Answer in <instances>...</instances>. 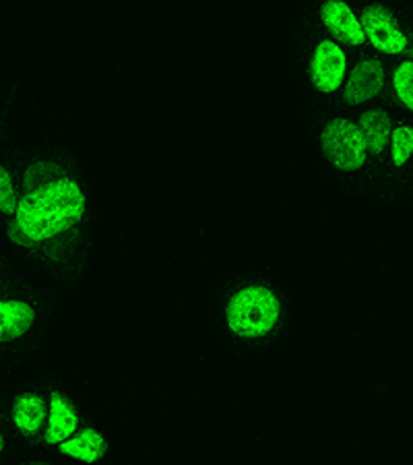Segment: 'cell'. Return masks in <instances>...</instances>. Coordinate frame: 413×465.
Here are the masks:
<instances>
[{"instance_id": "obj_2", "label": "cell", "mask_w": 413, "mask_h": 465, "mask_svg": "<svg viewBox=\"0 0 413 465\" xmlns=\"http://www.w3.org/2000/svg\"><path fill=\"white\" fill-rule=\"evenodd\" d=\"M281 304L273 290L265 286H248L230 298L225 321L231 331L246 340L269 335L280 322Z\"/></svg>"}, {"instance_id": "obj_10", "label": "cell", "mask_w": 413, "mask_h": 465, "mask_svg": "<svg viewBox=\"0 0 413 465\" xmlns=\"http://www.w3.org/2000/svg\"><path fill=\"white\" fill-rule=\"evenodd\" d=\"M35 319V311L21 300H0V340L25 335Z\"/></svg>"}, {"instance_id": "obj_5", "label": "cell", "mask_w": 413, "mask_h": 465, "mask_svg": "<svg viewBox=\"0 0 413 465\" xmlns=\"http://www.w3.org/2000/svg\"><path fill=\"white\" fill-rule=\"evenodd\" d=\"M362 27L366 40L385 54H401L408 48L405 34L395 24L393 15L382 6H368L362 13Z\"/></svg>"}, {"instance_id": "obj_16", "label": "cell", "mask_w": 413, "mask_h": 465, "mask_svg": "<svg viewBox=\"0 0 413 465\" xmlns=\"http://www.w3.org/2000/svg\"><path fill=\"white\" fill-rule=\"evenodd\" d=\"M3 449H5V439L0 437V451H3Z\"/></svg>"}, {"instance_id": "obj_14", "label": "cell", "mask_w": 413, "mask_h": 465, "mask_svg": "<svg viewBox=\"0 0 413 465\" xmlns=\"http://www.w3.org/2000/svg\"><path fill=\"white\" fill-rule=\"evenodd\" d=\"M393 85H395V94L399 97L403 106L413 110V60H405V63L397 66Z\"/></svg>"}, {"instance_id": "obj_6", "label": "cell", "mask_w": 413, "mask_h": 465, "mask_svg": "<svg viewBox=\"0 0 413 465\" xmlns=\"http://www.w3.org/2000/svg\"><path fill=\"white\" fill-rule=\"evenodd\" d=\"M320 15L325 25L333 32L339 40L351 44V46H359L366 42L362 19L358 17L356 11L351 9L348 3H337L330 0L320 6Z\"/></svg>"}, {"instance_id": "obj_3", "label": "cell", "mask_w": 413, "mask_h": 465, "mask_svg": "<svg viewBox=\"0 0 413 465\" xmlns=\"http://www.w3.org/2000/svg\"><path fill=\"white\" fill-rule=\"evenodd\" d=\"M322 149L339 170L354 172L364 166L366 147L358 126L345 118H335L322 131Z\"/></svg>"}, {"instance_id": "obj_4", "label": "cell", "mask_w": 413, "mask_h": 465, "mask_svg": "<svg viewBox=\"0 0 413 465\" xmlns=\"http://www.w3.org/2000/svg\"><path fill=\"white\" fill-rule=\"evenodd\" d=\"M348 73V56L333 40H322L310 60V74L320 92L333 94L343 85Z\"/></svg>"}, {"instance_id": "obj_9", "label": "cell", "mask_w": 413, "mask_h": 465, "mask_svg": "<svg viewBox=\"0 0 413 465\" xmlns=\"http://www.w3.org/2000/svg\"><path fill=\"white\" fill-rule=\"evenodd\" d=\"M58 451L64 457H71V460H77L83 463H95L100 461L103 453H106V439L100 430H83L74 437L66 439L64 442H60Z\"/></svg>"}, {"instance_id": "obj_7", "label": "cell", "mask_w": 413, "mask_h": 465, "mask_svg": "<svg viewBox=\"0 0 413 465\" xmlns=\"http://www.w3.org/2000/svg\"><path fill=\"white\" fill-rule=\"evenodd\" d=\"M382 85H385V66L379 60L366 58L351 71L348 84H345V97L351 104H362L372 100Z\"/></svg>"}, {"instance_id": "obj_12", "label": "cell", "mask_w": 413, "mask_h": 465, "mask_svg": "<svg viewBox=\"0 0 413 465\" xmlns=\"http://www.w3.org/2000/svg\"><path fill=\"white\" fill-rule=\"evenodd\" d=\"M358 131L362 134L366 152L380 153L390 139V120L382 110H370L359 118Z\"/></svg>"}, {"instance_id": "obj_1", "label": "cell", "mask_w": 413, "mask_h": 465, "mask_svg": "<svg viewBox=\"0 0 413 465\" xmlns=\"http://www.w3.org/2000/svg\"><path fill=\"white\" fill-rule=\"evenodd\" d=\"M85 213V193L71 178H58L29 193L15 212V232L25 242H44L63 234Z\"/></svg>"}, {"instance_id": "obj_8", "label": "cell", "mask_w": 413, "mask_h": 465, "mask_svg": "<svg viewBox=\"0 0 413 465\" xmlns=\"http://www.w3.org/2000/svg\"><path fill=\"white\" fill-rule=\"evenodd\" d=\"M48 426H46V440L48 445H60L66 439L74 437L79 429L77 411L69 403L64 395L54 393L48 403Z\"/></svg>"}, {"instance_id": "obj_13", "label": "cell", "mask_w": 413, "mask_h": 465, "mask_svg": "<svg viewBox=\"0 0 413 465\" xmlns=\"http://www.w3.org/2000/svg\"><path fill=\"white\" fill-rule=\"evenodd\" d=\"M390 155L395 166H403L413 155V126L403 124L390 133Z\"/></svg>"}, {"instance_id": "obj_15", "label": "cell", "mask_w": 413, "mask_h": 465, "mask_svg": "<svg viewBox=\"0 0 413 465\" xmlns=\"http://www.w3.org/2000/svg\"><path fill=\"white\" fill-rule=\"evenodd\" d=\"M17 193H15V184L9 172L0 168V212L3 213H15L17 212Z\"/></svg>"}, {"instance_id": "obj_11", "label": "cell", "mask_w": 413, "mask_h": 465, "mask_svg": "<svg viewBox=\"0 0 413 465\" xmlns=\"http://www.w3.org/2000/svg\"><path fill=\"white\" fill-rule=\"evenodd\" d=\"M46 403H44L42 397L35 393L21 395L13 408V422L17 426V430L24 434L40 432L44 422H46Z\"/></svg>"}]
</instances>
